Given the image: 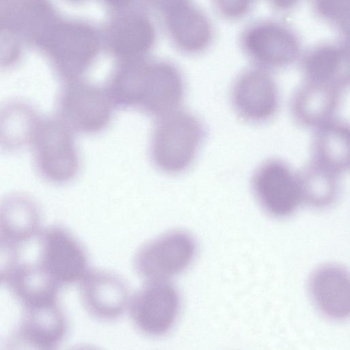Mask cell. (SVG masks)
<instances>
[{
  "label": "cell",
  "mask_w": 350,
  "mask_h": 350,
  "mask_svg": "<svg viewBox=\"0 0 350 350\" xmlns=\"http://www.w3.org/2000/svg\"><path fill=\"white\" fill-rule=\"evenodd\" d=\"M18 245L0 236V285L9 282L20 265Z\"/></svg>",
  "instance_id": "26"
},
{
  "label": "cell",
  "mask_w": 350,
  "mask_h": 350,
  "mask_svg": "<svg viewBox=\"0 0 350 350\" xmlns=\"http://www.w3.org/2000/svg\"><path fill=\"white\" fill-rule=\"evenodd\" d=\"M238 44L252 66L270 71L298 62L304 51L296 29L275 18L258 19L247 24L239 35Z\"/></svg>",
  "instance_id": "1"
},
{
  "label": "cell",
  "mask_w": 350,
  "mask_h": 350,
  "mask_svg": "<svg viewBox=\"0 0 350 350\" xmlns=\"http://www.w3.org/2000/svg\"><path fill=\"white\" fill-rule=\"evenodd\" d=\"M230 100L236 116L250 124H262L278 113L280 94L272 71L252 66L232 83Z\"/></svg>",
  "instance_id": "7"
},
{
  "label": "cell",
  "mask_w": 350,
  "mask_h": 350,
  "mask_svg": "<svg viewBox=\"0 0 350 350\" xmlns=\"http://www.w3.org/2000/svg\"><path fill=\"white\" fill-rule=\"evenodd\" d=\"M41 212L29 196L13 192L0 198V236L18 244L39 234Z\"/></svg>",
  "instance_id": "18"
},
{
  "label": "cell",
  "mask_w": 350,
  "mask_h": 350,
  "mask_svg": "<svg viewBox=\"0 0 350 350\" xmlns=\"http://www.w3.org/2000/svg\"><path fill=\"white\" fill-rule=\"evenodd\" d=\"M111 104L101 88L79 79L68 81L58 95L57 118L72 131L96 133L110 122Z\"/></svg>",
  "instance_id": "5"
},
{
  "label": "cell",
  "mask_w": 350,
  "mask_h": 350,
  "mask_svg": "<svg viewBox=\"0 0 350 350\" xmlns=\"http://www.w3.org/2000/svg\"><path fill=\"white\" fill-rule=\"evenodd\" d=\"M38 235L41 267L61 286L80 281L88 271V258L79 241L59 226L48 227Z\"/></svg>",
  "instance_id": "10"
},
{
  "label": "cell",
  "mask_w": 350,
  "mask_h": 350,
  "mask_svg": "<svg viewBox=\"0 0 350 350\" xmlns=\"http://www.w3.org/2000/svg\"><path fill=\"white\" fill-rule=\"evenodd\" d=\"M196 243L187 232L174 230L146 242L134 256L136 273L146 281L168 280L191 263Z\"/></svg>",
  "instance_id": "6"
},
{
  "label": "cell",
  "mask_w": 350,
  "mask_h": 350,
  "mask_svg": "<svg viewBox=\"0 0 350 350\" xmlns=\"http://www.w3.org/2000/svg\"><path fill=\"white\" fill-rule=\"evenodd\" d=\"M181 74L173 64L152 62L147 93L141 107L157 119L177 109L184 96Z\"/></svg>",
  "instance_id": "19"
},
{
  "label": "cell",
  "mask_w": 350,
  "mask_h": 350,
  "mask_svg": "<svg viewBox=\"0 0 350 350\" xmlns=\"http://www.w3.org/2000/svg\"><path fill=\"white\" fill-rule=\"evenodd\" d=\"M349 289L348 273L338 265H322L309 280V291L314 305L325 316L333 319L349 315Z\"/></svg>",
  "instance_id": "17"
},
{
  "label": "cell",
  "mask_w": 350,
  "mask_h": 350,
  "mask_svg": "<svg viewBox=\"0 0 350 350\" xmlns=\"http://www.w3.org/2000/svg\"><path fill=\"white\" fill-rule=\"evenodd\" d=\"M203 136L201 122L189 112L176 110L159 118L151 139L153 162L168 174L185 171L193 163Z\"/></svg>",
  "instance_id": "2"
},
{
  "label": "cell",
  "mask_w": 350,
  "mask_h": 350,
  "mask_svg": "<svg viewBox=\"0 0 350 350\" xmlns=\"http://www.w3.org/2000/svg\"><path fill=\"white\" fill-rule=\"evenodd\" d=\"M162 16L169 38L182 52L199 54L212 45L215 37L213 23L191 0L176 4Z\"/></svg>",
  "instance_id": "13"
},
{
  "label": "cell",
  "mask_w": 350,
  "mask_h": 350,
  "mask_svg": "<svg viewBox=\"0 0 350 350\" xmlns=\"http://www.w3.org/2000/svg\"><path fill=\"white\" fill-rule=\"evenodd\" d=\"M108 8L121 12L129 8L135 0H101Z\"/></svg>",
  "instance_id": "29"
},
{
  "label": "cell",
  "mask_w": 350,
  "mask_h": 350,
  "mask_svg": "<svg viewBox=\"0 0 350 350\" xmlns=\"http://www.w3.org/2000/svg\"><path fill=\"white\" fill-rule=\"evenodd\" d=\"M251 185L260 206L275 217H286L301 203L297 172L282 159H268L254 171Z\"/></svg>",
  "instance_id": "9"
},
{
  "label": "cell",
  "mask_w": 350,
  "mask_h": 350,
  "mask_svg": "<svg viewBox=\"0 0 350 350\" xmlns=\"http://www.w3.org/2000/svg\"><path fill=\"white\" fill-rule=\"evenodd\" d=\"M66 331V318L57 302L23 307L15 339L20 345L48 350L63 340Z\"/></svg>",
  "instance_id": "15"
},
{
  "label": "cell",
  "mask_w": 350,
  "mask_h": 350,
  "mask_svg": "<svg viewBox=\"0 0 350 350\" xmlns=\"http://www.w3.org/2000/svg\"><path fill=\"white\" fill-rule=\"evenodd\" d=\"M299 63L303 81L346 90L350 82L349 39L318 42L304 51Z\"/></svg>",
  "instance_id": "11"
},
{
  "label": "cell",
  "mask_w": 350,
  "mask_h": 350,
  "mask_svg": "<svg viewBox=\"0 0 350 350\" xmlns=\"http://www.w3.org/2000/svg\"><path fill=\"white\" fill-rule=\"evenodd\" d=\"M344 91L334 86L303 81L292 96L293 118L300 126L313 130L335 119Z\"/></svg>",
  "instance_id": "16"
},
{
  "label": "cell",
  "mask_w": 350,
  "mask_h": 350,
  "mask_svg": "<svg viewBox=\"0 0 350 350\" xmlns=\"http://www.w3.org/2000/svg\"><path fill=\"white\" fill-rule=\"evenodd\" d=\"M82 303L92 316L102 320L119 317L128 307L129 292L118 275L104 269L88 271L80 280Z\"/></svg>",
  "instance_id": "14"
},
{
  "label": "cell",
  "mask_w": 350,
  "mask_h": 350,
  "mask_svg": "<svg viewBox=\"0 0 350 350\" xmlns=\"http://www.w3.org/2000/svg\"><path fill=\"white\" fill-rule=\"evenodd\" d=\"M258 0H211L216 14L223 20L237 22L247 17Z\"/></svg>",
  "instance_id": "25"
},
{
  "label": "cell",
  "mask_w": 350,
  "mask_h": 350,
  "mask_svg": "<svg viewBox=\"0 0 350 350\" xmlns=\"http://www.w3.org/2000/svg\"><path fill=\"white\" fill-rule=\"evenodd\" d=\"M34 167L51 183L72 179L79 158L72 131L59 118H41L30 144Z\"/></svg>",
  "instance_id": "3"
},
{
  "label": "cell",
  "mask_w": 350,
  "mask_h": 350,
  "mask_svg": "<svg viewBox=\"0 0 350 350\" xmlns=\"http://www.w3.org/2000/svg\"><path fill=\"white\" fill-rule=\"evenodd\" d=\"M269 6L279 12H288L295 9L302 0H267Z\"/></svg>",
  "instance_id": "27"
},
{
  "label": "cell",
  "mask_w": 350,
  "mask_h": 350,
  "mask_svg": "<svg viewBox=\"0 0 350 350\" xmlns=\"http://www.w3.org/2000/svg\"><path fill=\"white\" fill-rule=\"evenodd\" d=\"M118 13L104 32L107 51L120 62L143 58L154 44L156 32L152 23L140 13Z\"/></svg>",
  "instance_id": "12"
},
{
  "label": "cell",
  "mask_w": 350,
  "mask_h": 350,
  "mask_svg": "<svg viewBox=\"0 0 350 350\" xmlns=\"http://www.w3.org/2000/svg\"><path fill=\"white\" fill-rule=\"evenodd\" d=\"M48 53L56 74L66 81L77 79L96 59L100 38L88 22L75 21L54 26Z\"/></svg>",
  "instance_id": "4"
},
{
  "label": "cell",
  "mask_w": 350,
  "mask_h": 350,
  "mask_svg": "<svg viewBox=\"0 0 350 350\" xmlns=\"http://www.w3.org/2000/svg\"><path fill=\"white\" fill-rule=\"evenodd\" d=\"M155 11L163 14L169 9L184 0H144Z\"/></svg>",
  "instance_id": "28"
},
{
  "label": "cell",
  "mask_w": 350,
  "mask_h": 350,
  "mask_svg": "<svg viewBox=\"0 0 350 350\" xmlns=\"http://www.w3.org/2000/svg\"><path fill=\"white\" fill-rule=\"evenodd\" d=\"M312 160L341 176L350 167V127L336 118L315 129Z\"/></svg>",
  "instance_id": "20"
},
{
  "label": "cell",
  "mask_w": 350,
  "mask_h": 350,
  "mask_svg": "<svg viewBox=\"0 0 350 350\" xmlns=\"http://www.w3.org/2000/svg\"><path fill=\"white\" fill-rule=\"evenodd\" d=\"M41 118L25 101L0 103V150L12 152L30 145Z\"/></svg>",
  "instance_id": "21"
},
{
  "label": "cell",
  "mask_w": 350,
  "mask_h": 350,
  "mask_svg": "<svg viewBox=\"0 0 350 350\" xmlns=\"http://www.w3.org/2000/svg\"><path fill=\"white\" fill-rule=\"evenodd\" d=\"M128 307L135 327L145 335L157 337L174 326L180 309L176 288L168 280L146 281L130 297Z\"/></svg>",
  "instance_id": "8"
},
{
  "label": "cell",
  "mask_w": 350,
  "mask_h": 350,
  "mask_svg": "<svg viewBox=\"0 0 350 350\" xmlns=\"http://www.w3.org/2000/svg\"><path fill=\"white\" fill-rule=\"evenodd\" d=\"M8 283L23 307L57 302L61 285L38 262L19 265Z\"/></svg>",
  "instance_id": "22"
},
{
  "label": "cell",
  "mask_w": 350,
  "mask_h": 350,
  "mask_svg": "<svg viewBox=\"0 0 350 350\" xmlns=\"http://www.w3.org/2000/svg\"><path fill=\"white\" fill-rule=\"evenodd\" d=\"M313 16L334 30L340 38L349 39L350 0H308Z\"/></svg>",
  "instance_id": "24"
},
{
  "label": "cell",
  "mask_w": 350,
  "mask_h": 350,
  "mask_svg": "<svg viewBox=\"0 0 350 350\" xmlns=\"http://www.w3.org/2000/svg\"><path fill=\"white\" fill-rule=\"evenodd\" d=\"M297 176L301 202L323 208L337 199L339 174L311 160L297 172Z\"/></svg>",
  "instance_id": "23"
}]
</instances>
